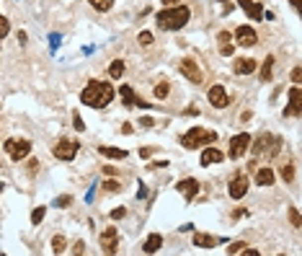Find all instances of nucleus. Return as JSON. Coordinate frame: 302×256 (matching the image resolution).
Returning a JSON list of instances; mask_svg holds the SVG:
<instances>
[{"instance_id":"obj_16","label":"nucleus","mask_w":302,"mask_h":256,"mask_svg":"<svg viewBox=\"0 0 302 256\" xmlns=\"http://www.w3.org/2000/svg\"><path fill=\"white\" fill-rule=\"evenodd\" d=\"M178 191H181V194L191 202L196 194H199V181H196V178H183V181L178 184Z\"/></svg>"},{"instance_id":"obj_34","label":"nucleus","mask_w":302,"mask_h":256,"mask_svg":"<svg viewBox=\"0 0 302 256\" xmlns=\"http://www.w3.org/2000/svg\"><path fill=\"white\" fill-rule=\"evenodd\" d=\"M103 189H106V191H119V189H122V184L116 181V178H109V181L103 184Z\"/></svg>"},{"instance_id":"obj_28","label":"nucleus","mask_w":302,"mask_h":256,"mask_svg":"<svg viewBox=\"0 0 302 256\" xmlns=\"http://www.w3.org/2000/svg\"><path fill=\"white\" fill-rule=\"evenodd\" d=\"M65 243H68V241H65V236H55V238H52V251L62 254L65 251Z\"/></svg>"},{"instance_id":"obj_17","label":"nucleus","mask_w":302,"mask_h":256,"mask_svg":"<svg viewBox=\"0 0 302 256\" xmlns=\"http://www.w3.org/2000/svg\"><path fill=\"white\" fill-rule=\"evenodd\" d=\"M225 156H222V150L217 148H204L202 150V166H215V163H222Z\"/></svg>"},{"instance_id":"obj_27","label":"nucleus","mask_w":302,"mask_h":256,"mask_svg":"<svg viewBox=\"0 0 302 256\" xmlns=\"http://www.w3.org/2000/svg\"><path fill=\"white\" fill-rule=\"evenodd\" d=\"M282 178H284L287 184H292V178H295V166L292 163H284L282 166Z\"/></svg>"},{"instance_id":"obj_36","label":"nucleus","mask_w":302,"mask_h":256,"mask_svg":"<svg viewBox=\"0 0 302 256\" xmlns=\"http://www.w3.org/2000/svg\"><path fill=\"white\" fill-rule=\"evenodd\" d=\"M140 44H145V47L152 44V34H150V31H142V34H140Z\"/></svg>"},{"instance_id":"obj_35","label":"nucleus","mask_w":302,"mask_h":256,"mask_svg":"<svg viewBox=\"0 0 302 256\" xmlns=\"http://www.w3.org/2000/svg\"><path fill=\"white\" fill-rule=\"evenodd\" d=\"M290 220H292V225H295V228H300V225H302V220H300V212H297V207H290Z\"/></svg>"},{"instance_id":"obj_2","label":"nucleus","mask_w":302,"mask_h":256,"mask_svg":"<svg viewBox=\"0 0 302 256\" xmlns=\"http://www.w3.org/2000/svg\"><path fill=\"white\" fill-rule=\"evenodd\" d=\"M189 18H191V10L186 5H170L155 16V26L160 31H178L189 23Z\"/></svg>"},{"instance_id":"obj_44","label":"nucleus","mask_w":302,"mask_h":256,"mask_svg":"<svg viewBox=\"0 0 302 256\" xmlns=\"http://www.w3.org/2000/svg\"><path fill=\"white\" fill-rule=\"evenodd\" d=\"M165 5H176V3H181V0H163Z\"/></svg>"},{"instance_id":"obj_37","label":"nucleus","mask_w":302,"mask_h":256,"mask_svg":"<svg viewBox=\"0 0 302 256\" xmlns=\"http://www.w3.org/2000/svg\"><path fill=\"white\" fill-rule=\"evenodd\" d=\"M124 215H127V210H124V207H116V210H111V220H122Z\"/></svg>"},{"instance_id":"obj_20","label":"nucleus","mask_w":302,"mask_h":256,"mask_svg":"<svg viewBox=\"0 0 302 256\" xmlns=\"http://www.w3.org/2000/svg\"><path fill=\"white\" fill-rule=\"evenodd\" d=\"M98 153H101L103 158H111V161H124L127 158V150H122V148H106V145H101Z\"/></svg>"},{"instance_id":"obj_30","label":"nucleus","mask_w":302,"mask_h":256,"mask_svg":"<svg viewBox=\"0 0 302 256\" xmlns=\"http://www.w3.org/2000/svg\"><path fill=\"white\" fill-rule=\"evenodd\" d=\"M8 31H10V21L5 16H0V39H5Z\"/></svg>"},{"instance_id":"obj_43","label":"nucleus","mask_w":302,"mask_h":256,"mask_svg":"<svg viewBox=\"0 0 302 256\" xmlns=\"http://www.w3.org/2000/svg\"><path fill=\"white\" fill-rule=\"evenodd\" d=\"M140 122H142V127H152V124H155V122H152L150 117H145V119H140Z\"/></svg>"},{"instance_id":"obj_5","label":"nucleus","mask_w":302,"mask_h":256,"mask_svg":"<svg viewBox=\"0 0 302 256\" xmlns=\"http://www.w3.org/2000/svg\"><path fill=\"white\" fill-rule=\"evenodd\" d=\"M5 150H8V156L13 161H23L31 153V143H29V140H16V137H13V140H8V143H5Z\"/></svg>"},{"instance_id":"obj_24","label":"nucleus","mask_w":302,"mask_h":256,"mask_svg":"<svg viewBox=\"0 0 302 256\" xmlns=\"http://www.w3.org/2000/svg\"><path fill=\"white\" fill-rule=\"evenodd\" d=\"M109 75H111L114 81H119L122 75H124V62H122V60H114L111 68H109Z\"/></svg>"},{"instance_id":"obj_19","label":"nucleus","mask_w":302,"mask_h":256,"mask_svg":"<svg viewBox=\"0 0 302 256\" xmlns=\"http://www.w3.org/2000/svg\"><path fill=\"white\" fill-rule=\"evenodd\" d=\"M194 246H199V249H215L217 246V238L209 236V233H194Z\"/></svg>"},{"instance_id":"obj_11","label":"nucleus","mask_w":302,"mask_h":256,"mask_svg":"<svg viewBox=\"0 0 302 256\" xmlns=\"http://www.w3.org/2000/svg\"><path fill=\"white\" fill-rule=\"evenodd\" d=\"M235 44H240V47H253L258 42V34L251 29V26H238V31H235Z\"/></svg>"},{"instance_id":"obj_10","label":"nucleus","mask_w":302,"mask_h":256,"mask_svg":"<svg viewBox=\"0 0 302 256\" xmlns=\"http://www.w3.org/2000/svg\"><path fill=\"white\" fill-rule=\"evenodd\" d=\"M207 101L212 104L215 109H225L230 104V98H227V91L222 85H212L209 88V93H207Z\"/></svg>"},{"instance_id":"obj_45","label":"nucleus","mask_w":302,"mask_h":256,"mask_svg":"<svg viewBox=\"0 0 302 256\" xmlns=\"http://www.w3.org/2000/svg\"><path fill=\"white\" fill-rule=\"evenodd\" d=\"M290 3H292V5H295V8L300 10V0H290Z\"/></svg>"},{"instance_id":"obj_40","label":"nucleus","mask_w":302,"mask_h":256,"mask_svg":"<svg viewBox=\"0 0 302 256\" xmlns=\"http://www.w3.org/2000/svg\"><path fill=\"white\" fill-rule=\"evenodd\" d=\"M300 78H302V70H300V68H295V70H292V81H295V83H300Z\"/></svg>"},{"instance_id":"obj_22","label":"nucleus","mask_w":302,"mask_h":256,"mask_svg":"<svg viewBox=\"0 0 302 256\" xmlns=\"http://www.w3.org/2000/svg\"><path fill=\"white\" fill-rule=\"evenodd\" d=\"M256 184L258 186H271L274 184V171L271 169H258L256 171Z\"/></svg>"},{"instance_id":"obj_4","label":"nucleus","mask_w":302,"mask_h":256,"mask_svg":"<svg viewBox=\"0 0 302 256\" xmlns=\"http://www.w3.org/2000/svg\"><path fill=\"white\" fill-rule=\"evenodd\" d=\"M215 132H207L202 130V127H191V130L181 137V145L183 148H189V150H196V148H202V143H215Z\"/></svg>"},{"instance_id":"obj_39","label":"nucleus","mask_w":302,"mask_h":256,"mask_svg":"<svg viewBox=\"0 0 302 256\" xmlns=\"http://www.w3.org/2000/svg\"><path fill=\"white\" fill-rule=\"evenodd\" d=\"M73 251H75V254H85V243H83V241H77Z\"/></svg>"},{"instance_id":"obj_33","label":"nucleus","mask_w":302,"mask_h":256,"mask_svg":"<svg viewBox=\"0 0 302 256\" xmlns=\"http://www.w3.org/2000/svg\"><path fill=\"white\" fill-rule=\"evenodd\" d=\"M73 127H75L77 132H83V130H85V122L80 119V114H77V111L73 114Z\"/></svg>"},{"instance_id":"obj_13","label":"nucleus","mask_w":302,"mask_h":256,"mask_svg":"<svg viewBox=\"0 0 302 256\" xmlns=\"http://www.w3.org/2000/svg\"><path fill=\"white\" fill-rule=\"evenodd\" d=\"M238 5L245 10L251 21H264V5L256 3V0H238Z\"/></svg>"},{"instance_id":"obj_26","label":"nucleus","mask_w":302,"mask_h":256,"mask_svg":"<svg viewBox=\"0 0 302 256\" xmlns=\"http://www.w3.org/2000/svg\"><path fill=\"white\" fill-rule=\"evenodd\" d=\"M90 5H93L96 10H101V13H106V10L114 8V0H88Z\"/></svg>"},{"instance_id":"obj_14","label":"nucleus","mask_w":302,"mask_h":256,"mask_svg":"<svg viewBox=\"0 0 302 256\" xmlns=\"http://www.w3.org/2000/svg\"><path fill=\"white\" fill-rule=\"evenodd\" d=\"M227 191H230V197H232V199H243V197H245V191H248V178L240 176V173H238V176H232V181H230V189H227Z\"/></svg>"},{"instance_id":"obj_1","label":"nucleus","mask_w":302,"mask_h":256,"mask_svg":"<svg viewBox=\"0 0 302 256\" xmlns=\"http://www.w3.org/2000/svg\"><path fill=\"white\" fill-rule=\"evenodd\" d=\"M80 101L85 106H90V109H103V106H109L114 101V88L109 83H103V81H90L83 88Z\"/></svg>"},{"instance_id":"obj_29","label":"nucleus","mask_w":302,"mask_h":256,"mask_svg":"<svg viewBox=\"0 0 302 256\" xmlns=\"http://www.w3.org/2000/svg\"><path fill=\"white\" fill-rule=\"evenodd\" d=\"M168 91H170V85H168L165 81H160V83L155 85V98H165V96H168Z\"/></svg>"},{"instance_id":"obj_25","label":"nucleus","mask_w":302,"mask_h":256,"mask_svg":"<svg viewBox=\"0 0 302 256\" xmlns=\"http://www.w3.org/2000/svg\"><path fill=\"white\" fill-rule=\"evenodd\" d=\"M119 93H122V98H124V104H127V106H135L137 96L132 93V88H129V85H122V88H119Z\"/></svg>"},{"instance_id":"obj_9","label":"nucleus","mask_w":302,"mask_h":256,"mask_svg":"<svg viewBox=\"0 0 302 256\" xmlns=\"http://www.w3.org/2000/svg\"><path fill=\"white\" fill-rule=\"evenodd\" d=\"M101 246H103V254H116V246H119V230H116L114 225H109L101 233Z\"/></svg>"},{"instance_id":"obj_12","label":"nucleus","mask_w":302,"mask_h":256,"mask_svg":"<svg viewBox=\"0 0 302 256\" xmlns=\"http://www.w3.org/2000/svg\"><path fill=\"white\" fill-rule=\"evenodd\" d=\"M302 114V93H300V85L295 83V88L290 91V106L284 109V117H300Z\"/></svg>"},{"instance_id":"obj_41","label":"nucleus","mask_w":302,"mask_h":256,"mask_svg":"<svg viewBox=\"0 0 302 256\" xmlns=\"http://www.w3.org/2000/svg\"><path fill=\"white\" fill-rule=\"evenodd\" d=\"M49 39H52V47H60V39H62V36H60V34H52Z\"/></svg>"},{"instance_id":"obj_3","label":"nucleus","mask_w":302,"mask_h":256,"mask_svg":"<svg viewBox=\"0 0 302 256\" xmlns=\"http://www.w3.org/2000/svg\"><path fill=\"white\" fill-rule=\"evenodd\" d=\"M253 143V140H251ZM253 150V156H264V158H274L277 153L282 150V140L277 135H271V132H264V135H258V140L253 145H248Z\"/></svg>"},{"instance_id":"obj_21","label":"nucleus","mask_w":302,"mask_h":256,"mask_svg":"<svg viewBox=\"0 0 302 256\" xmlns=\"http://www.w3.org/2000/svg\"><path fill=\"white\" fill-rule=\"evenodd\" d=\"M160 246H163V236H160V233H152V236L145 241L142 251H145V254H155V251H160Z\"/></svg>"},{"instance_id":"obj_6","label":"nucleus","mask_w":302,"mask_h":256,"mask_svg":"<svg viewBox=\"0 0 302 256\" xmlns=\"http://www.w3.org/2000/svg\"><path fill=\"white\" fill-rule=\"evenodd\" d=\"M52 153H55V158H60V161H73L77 156V143H75V140L62 137L60 143L52 148Z\"/></svg>"},{"instance_id":"obj_38","label":"nucleus","mask_w":302,"mask_h":256,"mask_svg":"<svg viewBox=\"0 0 302 256\" xmlns=\"http://www.w3.org/2000/svg\"><path fill=\"white\" fill-rule=\"evenodd\" d=\"M227 251H230V254H240V251H245V243H243V241H238V243H232V246H230Z\"/></svg>"},{"instance_id":"obj_31","label":"nucleus","mask_w":302,"mask_h":256,"mask_svg":"<svg viewBox=\"0 0 302 256\" xmlns=\"http://www.w3.org/2000/svg\"><path fill=\"white\" fill-rule=\"evenodd\" d=\"M44 212H47L44 207H36V210L31 212V223H34V225H39V223L44 220Z\"/></svg>"},{"instance_id":"obj_32","label":"nucleus","mask_w":302,"mask_h":256,"mask_svg":"<svg viewBox=\"0 0 302 256\" xmlns=\"http://www.w3.org/2000/svg\"><path fill=\"white\" fill-rule=\"evenodd\" d=\"M70 202H73V197H70V194H62V197H57V202H55V204H57L60 210H65V207H70Z\"/></svg>"},{"instance_id":"obj_8","label":"nucleus","mask_w":302,"mask_h":256,"mask_svg":"<svg viewBox=\"0 0 302 256\" xmlns=\"http://www.w3.org/2000/svg\"><path fill=\"white\" fill-rule=\"evenodd\" d=\"M248 145H251V135H235L232 140H230V158L232 161H240L243 158V153L248 150Z\"/></svg>"},{"instance_id":"obj_7","label":"nucleus","mask_w":302,"mask_h":256,"mask_svg":"<svg viewBox=\"0 0 302 256\" xmlns=\"http://www.w3.org/2000/svg\"><path fill=\"white\" fill-rule=\"evenodd\" d=\"M178 70H181V75H183L186 81H191V83H202V68L196 65V60L183 57V60H181V65H178Z\"/></svg>"},{"instance_id":"obj_15","label":"nucleus","mask_w":302,"mask_h":256,"mask_svg":"<svg viewBox=\"0 0 302 256\" xmlns=\"http://www.w3.org/2000/svg\"><path fill=\"white\" fill-rule=\"evenodd\" d=\"M217 42H220V52L225 55V57H230L235 52V39H232L230 31H220L217 34Z\"/></svg>"},{"instance_id":"obj_42","label":"nucleus","mask_w":302,"mask_h":256,"mask_svg":"<svg viewBox=\"0 0 302 256\" xmlns=\"http://www.w3.org/2000/svg\"><path fill=\"white\" fill-rule=\"evenodd\" d=\"M140 156H142V158H150V156H152V148H145V150H140Z\"/></svg>"},{"instance_id":"obj_18","label":"nucleus","mask_w":302,"mask_h":256,"mask_svg":"<svg viewBox=\"0 0 302 256\" xmlns=\"http://www.w3.org/2000/svg\"><path fill=\"white\" fill-rule=\"evenodd\" d=\"M235 73H238V75H251V73H256V60H251V57L235 60Z\"/></svg>"},{"instance_id":"obj_23","label":"nucleus","mask_w":302,"mask_h":256,"mask_svg":"<svg viewBox=\"0 0 302 256\" xmlns=\"http://www.w3.org/2000/svg\"><path fill=\"white\" fill-rule=\"evenodd\" d=\"M271 70H274V57L269 55V57L264 60V68H261V81H264V83L271 81Z\"/></svg>"}]
</instances>
